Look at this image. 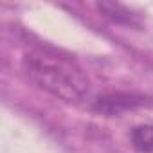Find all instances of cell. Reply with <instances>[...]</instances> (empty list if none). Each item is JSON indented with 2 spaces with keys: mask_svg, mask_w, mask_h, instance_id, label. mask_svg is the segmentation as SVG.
<instances>
[{
  "mask_svg": "<svg viewBox=\"0 0 153 153\" xmlns=\"http://www.w3.org/2000/svg\"><path fill=\"white\" fill-rule=\"evenodd\" d=\"M24 72L42 90L74 103L81 101L90 88L85 70L74 59L49 49H33L24 56Z\"/></svg>",
  "mask_w": 153,
  "mask_h": 153,
  "instance_id": "6da1fadb",
  "label": "cell"
},
{
  "mask_svg": "<svg viewBox=\"0 0 153 153\" xmlns=\"http://www.w3.org/2000/svg\"><path fill=\"white\" fill-rule=\"evenodd\" d=\"M142 99H135L133 96H126V94H112V96H105V97H99L96 101V110L97 112H103V114H108V115H114V114H119L123 110H128L135 105H140Z\"/></svg>",
  "mask_w": 153,
  "mask_h": 153,
  "instance_id": "7a4b0ae2",
  "label": "cell"
},
{
  "mask_svg": "<svg viewBox=\"0 0 153 153\" xmlns=\"http://www.w3.org/2000/svg\"><path fill=\"white\" fill-rule=\"evenodd\" d=\"M130 140L139 153H153V124H142L133 128Z\"/></svg>",
  "mask_w": 153,
  "mask_h": 153,
  "instance_id": "3957f363",
  "label": "cell"
}]
</instances>
